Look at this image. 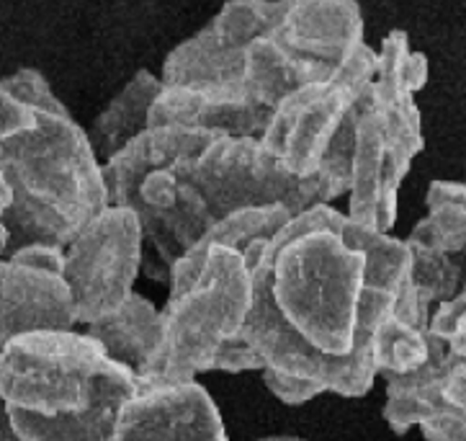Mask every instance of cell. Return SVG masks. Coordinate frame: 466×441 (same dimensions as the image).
Wrapping results in <instances>:
<instances>
[{"label":"cell","instance_id":"d6986e66","mask_svg":"<svg viewBox=\"0 0 466 441\" xmlns=\"http://www.w3.org/2000/svg\"><path fill=\"white\" fill-rule=\"evenodd\" d=\"M407 287L425 307L464 292V253H443L407 241Z\"/></svg>","mask_w":466,"mask_h":441},{"label":"cell","instance_id":"9c48e42d","mask_svg":"<svg viewBox=\"0 0 466 441\" xmlns=\"http://www.w3.org/2000/svg\"><path fill=\"white\" fill-rule=\"evenodd\" d=\"M73 325L62 248L34 243L0 256V349L15 335L73 331Z\"/></svg>","mask_w":466,"mask_h":441},{"label":"cell","instance_id":"7402d4cb","mask_svg":"<svg viewBox=\"0 0 466 441\" xmlns=\"http://www.w3.org/2000/svg\"><path fill=\"white\" fill-rule=\"evenodd\" d=\"M0 86L8 93H14L21 104H26L31 111H45V114H65L67 107L49 88L46 77L36 67H21L14 76L3 77Z\"/></svg>","mask_w":466,"mask_h":441},{"label":"cell","instance_id":"9a60e30c","mask_svg":"<svg viewBox=\"0 0 466 441\" xmlns=\"http://www.w3.org/2000/svg\"><path fill=\"white\" fill-rule=\"evenodd\" d=\"M332 67L322 62L294 55L271 34H260L242 52L240 83L263 108L271 111L284 96L307 83H317L330 76Z\"/></svg>","mask_w":466,"mask_h":441},{"label":"cell","instance_id":"7a4b0ae2","mask_svg":"<svg viewBox=\"0 0 466 441\" xmlns=\"http://www.w3.org/2000/svg\"><path fill=\"white\" fill-rule=\"evenodd\" d=\"M34 117L31 129L0 142V173L11 191L0 212L5 256L34 243L65 248L108 207L104 168L86 129L70 111Z\"/></svg>","mask_w":466,"mask_h":441},{"label":"cell","instance_id":"7c38bea8","mask_svg":"<svg viewBox=\"0 0 466 441\" xmlns=\"http://www.w3.org/2000/svg\"><path fill=\"white\" fill-rule=\"evenodd\" d=\"M268 34L294 55L335 70L363 45V15L356 0H284Z\"/></svg>","mask_w":466,"mask_h":441},{"label":"cell","instance_id":"ac0fdd59","mask_svg":"<svg viewBox=\"0 0 466 441\" xmlns=\"http://www.w3.org/2000/svg\"><path fill=\"white\" fill-rule=\"evenodd\" d=\"M428 214L412 228L407 241L431 245L443 253H464L466 189L456 181H433L428 189Z\"/></svg>","mask_w":466,"mask_h":441},{"label":"cell","instance_id":"5bb4252c","mask_svg":"<svg viewBox=\"0 0 466 441\" xmlns=\"http://www.w3.org/2000/svg\"><path fill=\"white\" fill-rule=\"evenodd\" d=\"M127 400L91 408H21L0 403V441H116V421Z\"/></svg>","mask_w":466,"mask_h":441},{"label":"cell","instance_id":"6da1fadb","mask_svg":"<svg viewBox=\"0 0 466 441\" xmlns=\"http://www.w3.org/2000/svg\"><path fill=\"white\" fill-rule=\"evenodd\" d=\"M250 307L240 338L263 366L325 393L366 395L379 377L371 341L407 276V245L332 204L294 214L242 251Z\"/></svg>","mask_w":466,"mask_h":441},{"label":"cell","instance_id":"484cf974","mask_svg":"<svg viewBox=\"0 0 466 441\" xmlns=\"http://www.w3.org/2000/svg\"><path fill=\"white\" fill-rule=\"evenodd\" d=\"M34 122H36L34 111L0 86V142L26 132L34 127Z\"/></svg>","mask_w":466,"mask_h":441},{"label":"cell","instance_id":"ba28073f","mask_svg":"<svg viewBox=\"0 0 466 441\" xmlns=\"http://www.w3.org/2000/svg\"><path fill=\"white\" fill-rule=\"evenodd\" d=\"M284 0H227L204 29L167 52L163 86L240 83L242 52L271 29Z\"/></svg>","mask_w":466,"mask_h":441},{"label":"cell","instance_id":"5b68a950","mask_svg":"<svg viewBox=\"0 0 466 441\" xmlns=\"http://www.w3.org/2000/svg\"><path fill=\"white\" fill-rule=\"evenodd\" d=\"M376 73V49L363 42L330 76L284 96L268 114L260 142L297 179L325 173L348 194L353 127Z\"/></svg>","mask_w":466,"mask_h":441},{"label":"cell","instance_id":"e0dca14e","mask_svg":"<svg viewBox=\"0 0 466 441\" xmlns=\"http://www.w3.org/2000/svg\"><path fill=\"white\" fill-rule=\"evenodd\" d=\"M160 88H163L160 77L150 73V70H139L108 101V107L93 122L91 132H86L88 139H91L93 152L98 155L101 163L106 158H111L119 148H124L129 139L137 138L139 132H145L150 127L152 101L157 98Z\"/></svg>","mask_w":466,"mask_h":441},{"label":"cell","instance_id":"2e32d148","mask_svg":"<svg viewBox=\"0 0 466 441\" xmlns=\"http://www.w3.org/2000/svg\"><path fill=\"white\" fill-rule=\"evenodd\" d=\"M86 335H91L111 362L139 374L160 344V310L139 292H132L116 313L86 325Z\"/></svg>","mask_w":466,"mask_h":441},{"label":"cell","instance_id":"8fae6325","mask_svg":"<svg viewBox=\"0 0 466 441\" xmlns=\"http://www.w3.org/2000/svg\"><path fill=\"white\" fill-rule=\"evenodd\" d=\"M268 108L258 104L242 83L219 86H163L152 101L150 127H196L229 138H260Z\"/></svg>","mask_w":466,"mask_h":441},{"label":"cell","instance_id":"cb8c5ba5","mask_svg":"<svg viewBox=\"0 0 466 441\" xmlns=\"http://www.w3.org/2000/svg\"><path fill=\"white\" fill-rule=\"evenodd\" d=\"M260 372H263L266 387H268L281 403H286V405H301V403H307V400H312V397L325 393V390H322L319 385H315V382L291 377V374H284V372H279V369L263 366Z\"/></svg>","mask_w":466,"mask_h":441},{"label":"cell","instance_id":"44dd1931","mask_svg":"<svg viewBox=\"0 0 466 441\" xmlns=\"http://www.w3.org/2000/svg\"><path fill=\"white\" fill-rule=\"evenodd\" d=\"M294 214L286 210L284 204H268V207H245L238 212H229L219 217L211 225L198 243H219L235 251H245L253 241L260 238H273L279 230L284 228L286 222Z\"/></svg>","mask_w":466,"mask_h":441},{"label":"cell","instance_id":"603a6c76","mask_svg":"<svg viewBox=\"0 0 466 441\" xmlns=\"http://www.w3.org/2000/svg\"><path fill=\"white\" fill-rule=\"evenodd\" d=\"M428 333L441 338L456 354H466V294L441 300L431 307Z\"/></svg>","mask_w":466,"mask_h":441},{"label":"cell","instance_id":"83f0119b","mask_svg":"<svg viewBox=\"0 0 466 441\" xmlns=\"http://www.w3.org/2000/svg\"><path fill=\"white\" fill-rule=\"evenodd\" d=\"M260 441H307V439H297V436H266Z\"/></svg>","mask_w":466,"mask_h":441},{"label":"cell","instance_id":"ffe728a7","mask_svg":"<svg viewBox=\"0 0 466 441\" xmlns=\"http://www.w3.org/2000/svg\"><path fill=\"white\" fill-rule=\"evenodd\" d=\"M428 356V328L407 323L390 313L376 328L371 341V359L376 374H407Z\"/></svg>","mask_w":466,"mask_h":441},{"label":"cell","instance_id":"4316f807","mask_svg":"<svg viewBox=\"0 0 466 441\" xmlns=\"http://www.w3.org/2000/svg\"><path fill=\"white\" fill-rule=\"evenodd\" d=\"M8 201H11V191H8V183L3 179V173H0V212L8 207Z\"/></svg>","mask_w":466,"mask_h":441},{"label":"cell","instance_id":"8992f818","mask_svg":"<svg viewBox=\"0 0 466 441\" xmlns=\"http://www.w3.org/2000/svg\"><path fill=\"white\" fill-rule=\"evenodd\" d=\"M176 170L201 194L214 220L268 204H284L291 214H299L346 194V186L325 173L291 176L260 138L219 135L194 155L176 160Z\"/></svg>","mask_w":466,"mask_h":441},{"label":"cell","instance_id":"277c9868","mask_svg":"<svg viewBox=\"0 0 466 441\" xmlns=\"http://www.w3.org/2000/svg\"><path fill=\"white\" fill-rule=\"evenodd\" d=\"M248 307L250 274L240 251L194 243L170 266L160 344L137 380L183 385L214 372L217 354L240 335Z\"/></svg>","mask_w":466,"mask_h":441},{"label":"cell","instance_id":"52a82bcc","mask_svg":"<svg viewBox=\"0 0 466 441\" xmlns=\"http://www.w3.org/2000/svg\"><path fill=\"white\" fill-rule=\"evenodd\" d=\"M142 272V230L137 214L108 204L62 248V279L76 323L91 325L116 313Z\"/></svg>","mask_w":466,"mask_h":441},{"label":"cell","instance_id":"4fadbf2b","mask_svg":"<svg viewBox=\"0 0 466 441\" xmlns=\"http://www.w3.org/2000/svg\"><path fill=\"white\" fill-rule=\"evenodd\" d=\"M466 364V354L451 351L441 338L428 333V356L420 366L407 374H390L387 380V405L384 421L394 434H407L420 426L433 413L451 408L446 403V380L456 366ZM461 411V408H456Z\"/></svg>","mask_w":466,"mask_h":441},{"label":"cell","instance_id":"d4e9b609","mask_svg":"<svg viewBox=\"0 0 466 441\" xmlns=\"http://www.w3.org/2000/svg\"><path fill=\"white\" fill-rule=\"evenodd\" d=\"M420 431L428 441H466V411L443 408L425 418Z\"/></svg>","mask_w":466,"mask_h":441},{"label":"cell","instance_id":"3957f363","mask_svg":"<svg viewBox=\"0 0 466 441\" xmlns=\"http://www.w3.org/2000/svg\"><path fill=\"white\" fill-rule=\"evenodd\" d=\"M428 83V57L405 31H390L376 49V73L353 127L348 220L374 232L397 222V191L420 155L422 122L415 93Z\"/></svg>","mask_w":466,"mask_h":441},{"label":"cell","instance_id":"30bf717a","mask_svg":"<svg viewBox=\"0 0 466 441\" xmlns=\"http://www.w3.org/2000/svg\"><path fill=\"white\" fill-rule=\"evenodd\" d=\"M139 382V380H137ZM116 441H229L222 415L198 382H139L121 408Z\"/></svg>","mask_w":466,"mask_h":441}]
</instances>
